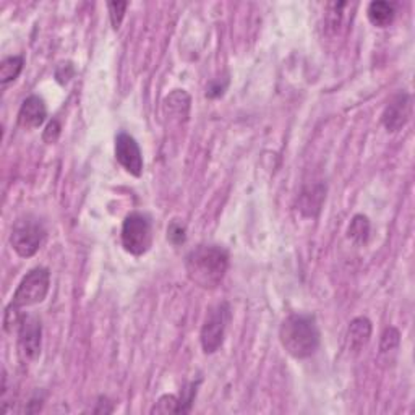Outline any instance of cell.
Returning a JSON list of instances; mask_svg holds the SVG:
<instances>
[{
  "mask_svg": "<svg viewBox=\"0 0 415 415\" xmlns=\"http://www.w3.org/2000/svg\"><path fill=\"white\" fill-rule=\"evenodd\" d=\"M167 240L174 245H180L187 240V231H185V226L180 221H172L171 226L167 227Z\"/></svg>",
  "mask_w": 415,
  "mask_h": 415,
  "instance_id": "ffe728a7",
  "label": "cell"
},
{
  "mask_svg": "<svg viewBox=\"0 0 415 415\" xmlns=\"http://www.w3.org/2000/svg\"><path fill=\"white\" fill-rule=\"evenodd\" d=\"M347 236L357 245H365L370 237V221L364 214L354 216L351 226L347 229Z\"/></svg>",
  "mask_w": 415,
  "mask_h": 415,
  "instance_id": "4fadbf2b",
  "label": "cell"
},
{
  "mask_svg": "<svg viewBox=\"0 0 415 415\" xmlns=\"http://www.w3.org/2000/svg\"><path fill=\"white\" fill-rule=\"evenodd\" d=\"M187 96H188V95H187V92H185V91H180V90L174 91V92H172V95L169 96V98L166 99V108H169V109H171V112H177V116H179V117L187 116L190 104H187V105H180V103H182V99L187 98Z\"/></svg>",
  "mask_w": 415,
  "mask_h": 415,
  "instance_id": "ac0fdd59",
  "label": "cell"
},
{
  "mask_svg": "<svg viewBox=\"0 0 415 415\" xmlns=\"http://www.w3.org/2000/svg\"><path fill=\"white\" fill-rule=\"evenodd\" d=\"M18 333V355L25 364H31L41 354V321L33 315H23L16 329Z\"/></svg>",
  "mask_w": 415,
  "mask_h": 415,
  "instance_id": "52a82bcc",
  "label": "cell"
},
{
  "mask_svg": "<svg viewBox=\"0 0 415 415\" xmlns=\"http://www.w3.org/2000/svg\"><path fill=\"white\" fill-rule=\"evenodd\" d=\"M308 193H310L312 198L308 197L307 193H303L302 201H300V206H302L300 210H302L307 216H313V210H316V211L320 210L321 201H323V198H325V192L321 187H315V188H312Z\"/></svg>",
  "mask_w": 415,
  "mask_h": 415,
  "instance_id": "2e32d148",
  "label": "cell"
},
{
  "mask_svg": "<svg viewBox=\"0 0 415 415\" xmlns=\"http://www.w3.org/2000/svg\"><path fill=\"white\" fill-rule=\"evenodd\" d=\"M23 57L20 55L5 57V59L2 60V64H0V83L5 86L8 83L15 81L21 73V70H23Z\"/></svg>",
  "mask_w": 415,
  "mask_h": 415,
  "instance_id": "5bb4252c",
  "label": "cell"
},
{
  "mask_svg": "<svg viewBox=\"0 0 415 415\" xmlns=\"http://www.w3.org/2000/svg\"><path fill=\"white\" fill-rule=\"evenodd\" d=\"M122 245L125 251L141 257L153 245V226L148 214L130 213L122 224Z\"/></svg>",
  "mask_w": 415,
  "mask_h": 415,
  "instance_id": "3957f363",
  "label": "cell"
},
{
  "mask_svg": "<svg viewBox=\"0 0 415 415\" xmlns=\"http://www.w3.org/2000/svg\"><path fill=\"white\" fill-rule=\"evenodd\" d=\"M412 116V98L407 92H399L383 110L381 122L388 131H399Z\"/></svg>",
  "mask_w": 415,
  "mask_h": 415,
  "instance_id": "9c48e42d",
  "label": "cell"
},
{
  "mask_svg": "<svg viewBox=\"0 0 415 415\" xmlns=\"http://www.w3.org/2000/svg\"><path fill=\"white\" fill-rule=\"evenodd\" d=\"M282 347L294 359H308L320 347V329L315 318L302 313H292L282 321L279 328Z\"/></svg>",
  "mask_w": 415,
  "mask_h": 415,
  "instance_id": "7a4b0ae2",
  "label": "cell"
},
{
  "mask_svg": "<svg viewBox=\"0 0 415 415\" xmlns=\"http://www.w3.org/2000/svg\"><path fill=\"white\" fill-rule=\"evenodd\" d=\"M44 238H46V229L34 216H25L13 224L10 244L21 258H31L36 255Z\"/></svg>",
  "mask_w": 415,
  "mask_h": 415,
  "instance_id": "5b68a950",
  "label": "cell"
},
{
  "mask_svg": "<svg viewBox=\"0 0 415 415\" xmlns=\"http://www.w3.org/2000/svg\"><path fill=\"white\" fill-rule=\"evenodd\" d=\"M151 412L154 414H180V404L179 397L174 394H164L159 397V401L154 405Z\"/></svg>",
  "mask_w": 415,
  "mask_h": 415,
  "instance_id": "e0dca14e",
  "label": "cell"
},
{
  "mask_svg": "<svg viewBox=\"0 0 415 415\" xmlns=\"http://www.w3.org/2000/svg\"><path fill=\"white\" fill-rule=\"evenodd\" d=\"M399 341H401L399 331H397L396 328H386L385 333L381 334L379 349H381V352L392 351V349H396L397 346H399Z\"/></svg>",
  "mask_w": 415,
  "mask_h": 415,
  "instance_id": "7402d4cb",
  "label": "cell"
},
{
  "mask_svg": "<svg viewBox=\"0 0 415 415\" xmlns=\"http://www.w3.org/2000/svg\"><path fill=\"white\" fill-rule=\"evenodd\" d=\"M229 323H231V305L227 302H221L208 310L200 333L201 347L205 354H214L219 351L226 338Z\"/></svg>",
  "mask_w": 415,
  "mask_h": 415,
  "instance_id": "277c9868",
  "label": "cell"
},
{
  "mask_svg": "<svg viewBox=\"0 0 415 415\" xmlns=\"http://www.w3.org/2000/svg\"><path fill=\"white\" fill-rule=\"evenodd\" d=\"M47 108L41 96H29L21 104L18 112V123L23 129H38L46 122Z\"/></svg>",
  "mask_w": 415,
  "mask_h": 415,
  "instance_id": "30bf717a",
  "label": "cell"
},
{
  "mask_svg": "<svg viewBox=\"0 0 415 415\" xmlns=\"http://www.w3.org/2000/svg\"><path fill=\"white\" fill-rule=\"evenodd\" d=\"M372 338V323L368 318L359 316L351 321L347 329V346L349 351L360 352Z\"/></svg>",
  "mask_w": 415,
  "mask_h": 415,
  "instance_id": "8fae6325",
  "label": "cell"
},
{
  "mask_svg": "<svg viewBox=\"0 0 415 415\" xmlns=\"http://www.w3.org/2000/svg\"><path fill=\"white\" fill-rule=\"evenodd\" d=\"M116 159L123 169L129 174L140 177L143 174V156L141 149L134 136L125 134H118L116 136Z\"/></svg>",
  "mask_w": 415,
  "mask_h": 415,
  "instance_id": "ba28073f",
  "label": "cell"
},
{
  "mask_svg": "<svg viewBox=\"0 0 415 415\" xmlns=\"http://www.w3.org/2000/svg\"><path fill=\"white\" fill-rule=\"evenodd\" d=\"M127 7H129V2H109L108 3L110 23H112L114 29L121 28L123 16H125Z\"/></svg>",
  "mask_w": 415,
  "mask_h": 415,
  "instance_id": "d6986e66",
  "label": "cell"
},
{
  "mask_svg": "<svg viewBox=\"0 0 415 415\" xmlns=\"http://www.w3.org/2000/svg\"><path fill=\"white\" fill-rule=\"evenodd\" d=\"M347 7L346 2L329 3L328 13H326V26L333 34H339L342 28H346V13L344 8Z\"/></svg>",
  "mask_w": 415,
  "mask_h": 415,
  "instance_id": "9a60e30c",
  "label": "cell"
},
{
  "mask_svg": "<svg viewBox=\"0 0 415 415\" xmlns=\"http://www.w3.org/2000/svg\"><path fill=\"white\" fill-rule=\"evenodd\" d=\"M229 268V253L219 245H198L188 251L185 269L190 281L201 289H216Z\"/></svg>",
  "mask_w": 415,
  "mask_h": 415,
  "instance_id": "6da1fadb",
  "label": "cell"
},
{
  "mask_svg": "<svg viewBox=\"0 0 415 415\" xmlns=\"http://www.w3.org/2000/svg\"><path fill=\"white\" fill-rule=\"evenodd\" d=\"M51 287V273L47 268L38 266L26 275L13 294L12 305L25 308L41 303L47 297Z\"/></svg>",
  "mask_w": 415,
  "mask_h": 415,
  "instance_id": "8992f818",
  "label": "cell"
},
{
  "mask_svg": "<svg viewBox=\"0 0 415 415\" xmlns=\"http://www.w3.org/2000/svg\"><path fill=\"white\" fill-rule=\"evenodd\" d=\"M197 388L198 383H190L182 390V394L179 396V404H180V414H187L192 409L193 399L197 396Z\"/></svg>",
  "mask_w": 415,
  "mask_h": 415,
  "instance_id": "44dd1931",
  "label": "cell"
},
{
  "mask_svg": "<svg viewBox=\"0 0 415 415\" xmlns=\"http://www.w3.org/2000/svg\"><path fill=\"white\" fill-rule=\"evenodd\" d=\"M229 81L221 83V79H214V81L210 83V86L206 88V96L208 98H219V96H223L224 90L227 88Z\"/></svg>",
  "mask_w": 415,
  "mask_h": 415,
  "instance_id": "603a6c76",
  "label": "cell"
},
{
  "mask_svg": "<svg viewBox=\"0 0 415 415\" xmlns=\"http://www.w3.org/2000/svg\"><path fill=\"white\" fill-rule=\"evenodd\" d=\"M366 16H368L370 23L377 28H386L394 21L396 10L394 5L385 0H375L366 8Z\"/></svg>",
  "mask_w": 415,
  "mask_h": 415,
  "instance_id": "7c38bea8",
  "label": "cell"
},
{
  "mask_svg": "<svg viewBox=\"0 0 415 415\" xmlns=\"http://www.w3.org/2000/svg\"><path fill=\"white\" fill-rule=\"evenodd\" d=\"M60 135V125L57 121H52L49 125L46 127V131H44V140L47 141V143H54V141L59 138Z\"/></svg>",
  "mask_w": 415,
  "mask_h": 415,
  "instance_id": "cb8c5ba5",
  "label": "cell"
}]
</instances>
